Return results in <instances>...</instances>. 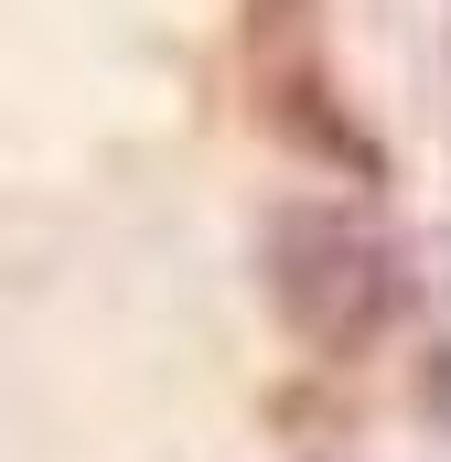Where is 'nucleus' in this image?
<instances>
[{
  "instance_id": "f257e3e1",
  "label": "nucleus",
  "mask_w": 451,
  "mask_h": 462,
  "mask_svg": "<svg viewBox=\"0 0 451 462\" xmlns=\"http://www.w3.org/2000/svg\"><path fill=\"white\" fill-rule=\"evenodd\" d=\"M269 291L323 355H354L398 323V247L354 226L344 205H301L269 226Z\"/></svg>"
},
{
  "instance_id": "f03ea898",
  "label": "nucleus",
  "mask_w": 451,
  "mask_h": 462,
  "mask_svg": "<svg viewBox=\"0 0 451 462\" xmlns=\"http://www.w3.org/2000/svg\"><path fill=\"white\" fill-rule=\"evenodd\" d=\"M247 65H258V118L280 140H301L312 162H334L354 183L387 172V151L354 129V108L334 97L323 76V43H312V0H247Z\"/></svg>"
},
{
  "instance_id": "7ed1b4c3",
  "label": "nucleus",
  "mask_w": 451,
  "mask_h": 462,
  "mask_svg": "<svg viewBox=\"0 0 451 462\" xmlns=\"http://www.w3.org/2000/svg\"><path fill=\"white\" fill-rule=\"evenodd\" d=\"M419 398H430V420H441V430H451V345L430 355V365H419Z\"/></svg>"
}]
</instances>
